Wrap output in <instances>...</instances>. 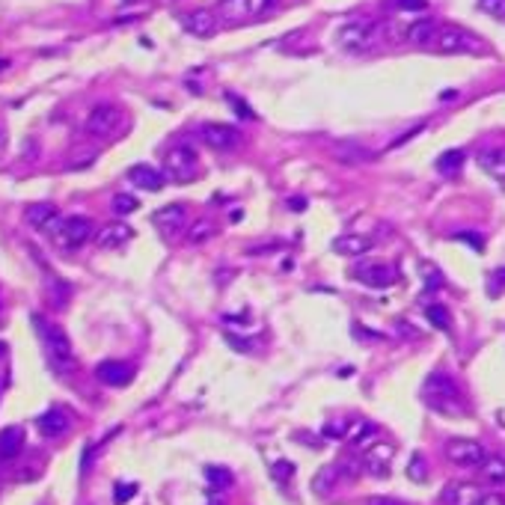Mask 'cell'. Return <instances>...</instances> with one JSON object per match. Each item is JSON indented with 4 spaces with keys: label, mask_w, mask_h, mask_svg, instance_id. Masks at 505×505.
Masks as SVG:
<instances>
[{
    "label": "cell",
    "mask_w": 505,
    "mask_h": 505,
    "mask_svg": "<svg viewBox=\"0 0 505 505\" xmlns=\"http://www.w3.org/2000/svg\"><path fill=\"white\" fill-rule=\"evenodd\" d=\"M479 505H505V496L502 494H484L479 499Z\"/></svg>",
    "instance_id": "obj_44"
},
{
    "label": "cell",
    "mask_w": 505,
    "mask_h": 505,
    "mask_svg": "<svg viewBox=\"0 0 505 505\" xmlns=\"http://www.w3.org/2000/svg\"><path fill=\"white\" fill-rule=\"evenodd\" d=\"M181 27L191 33L193 39H208L217 30V12L211 9H191L181 15Z\"/></svg>",
    "instance_id": "obj_13"
},
{
    "label": "cell",
    "mask_w": 505,
    "mask_h": 505,
    "mask_svg": "<svg viewBox=\"0 0 505 505\" xmlns=\"http://www.w3.org/2000/svg\"><path fill=\"white\" fill-rule=\"evenodd\" d=\"M351 277L360 280L368 289H390V285L398 280V271L393 265L383 262H360L357 267H351Z\"/></svg>",
    "instance_id": "obj_10"
},
{
    "label": "cell",
    "mask_w": 505,
    "mask_h": 505,
    "mask_svg": "<svg viewBox=\"0 0 505 505\" xmlns=\"http://www.w3.org/2000/svg\"><path fill=\"white\" fill-rule=\"evenodd\" d=\"M24 217H27V223H30V226H36V229H51V226H54V223L60 220V217H57V208L51 206V202H36V206H27Z\"/></svg>",
    "instance_id": "obj_21"
},
{
    "label": "cell",
    "mask_w": 505,
    "mask_h": 505,
    "mask_svg": "<svg viewBox=\"0 0 505 505\" xmlns=\"http://www.w3.org/2000/svg\"><path fill=\"white\" fill-rule=\"evenodd\" d=\"M292 476H294V464L292 461H274L271 464V479L277 482V484H289L292 482Z\"/></svg>",
    "instance_id": "obj_34"
},
{
    "label": "cell",
    "mask_w": 505,
    "mask_h": 505,
    "mask_svg": "<svg viewBox=\"0 0 505 505\" xmlns=\"http://www.w3.org/2000/svg\"><path fill=\"white\" fill-rule=\"evenodd\" d=\"M24 446V428L9 425L0 431V458H15Z\"/></svg>",
    "instance_id": "obj_25"
},
{
    "label": "cell",
    "mask_w": 505,
    "mask_h": 505,
    "mask_svg": "<svg viewBox=\"0 0 505 505\" xmlns=\"http://www.w3.org/2000/svg\"><path fill=\"white\" fill-rule=\"evenodd\" d=\"M333 158L342 164H366V161H375V152L360 146V143H336Z\"/></svg>",
    "instance_id": "obj_20"
},
{
    "label": "cell",
    "mask_w": 505,
    "mask_h": 505,
    "mask_svg": "<svg viewBox=\"0 0 505 505\" xmlns=\"http://www.w3.org/2000/svg\"><path fill=\"white\" fill-rule=\"evenodd\" d=\"M199 137H202V143H206L208 149H214V152H232L235 146L241 143L238 128L223 125V122H208V125H202Z\"/></svg>",
    "instance_id": "obj_11"
},
{
    "label": "cell",
    "mask_w": 505,
    "mask_h": 505,
    "mask_svg": "<svg viewBox=\"0 0 505 505\" xmlns=\"http://www.w3.org/2000/svg\"><path fill=\"white\" fill-rule=\"evenodd\" d=\"M6 146H9V134H6V125L0 122V158L6 155Z\"/></svg>",
    "instance_id": "obj_45"
},
{
    "label": "cell",
    "mask_w": 505,
    "mask_h": 505,
    "mask_svg": "<svg viewBox=\"0 0 505 505\" xmlns=\"http://www.w3.org/2000/svg\"><path fill=\"white\" fill-rule=\"evenodd\" d=\"M464 149H449V152H443L440 158H437V170H440L443 176H455L464 166Z\"/></svg>",
    "instance_id": "obj_29"
},
{
    "label": "cell",
    "mask_w": 505,
    "mask_h": 505,
    "mask_svg": "<svg viewBox=\"0 0 505 505\" xmlns=\"http://www.w3.org/2000/svg\"><path fill=\"white\" fill-rule=\"evenodd\" d=\"M393 4L404 12H425L428 9V0H393Z\"/></svg>",
    "instance_id": "obj_39"
},
{
    "label": "cell",
    "mask_w": 505,
    "mask_h": 505,
    "mask_svg": "<svg viewBox=\"0 0 505 505\" xmlns=\"http://www.w3.org/2000/svg\"><path fill=\"white\" fill-rule=\"evenodd\" d=\"M479 166L499 181H505V152L502 149H482L479 152Z\"/></svg>",
    "instance_id": "obj_23"
},
{
    "label": "cell",
    "mask_w": 505,
    "mask_h": 505,
    "mask_svg": "<svg viewBox=\"0 0 505 505\" xmlns=\"http://www.w3.org/2000/svg\"><path fill=\"white\" fill-rule=\"evenodd\" d=\"M206 476H208V484H211V487H229V484H232V473H229L226 467H208Z\"/></svg>",
    "instance_id": "obj_35"
},
{
    "label": "cell",
    "mask_w": 505,
    "mask_h": 505,
    "mask_svg": "<svg viewBox=\"0 0 505 505\" xmlns=\"http://www.w3.org/2000/svg\"><path fill=\"white\" fill-rule=\"evenodd\" d=\"M217 235V223L211 220V217H196L193 220V226L188 229V241L191 244H206V241H211Z\"/></svg>",
    "instance_id": "obj_28"
},
{
    "label": "cell",
    "mask_w": 505,
    "mask_h": 505,
    "mask_svg": "<svg viewBox=\"0 0 505 505\" xmlns=\"http://www.w3.org/2000/svg\"><path fill=\"white\" fill-rule=\"evenodd\" d=\"M479 476L484 484H505V458L502 455H487L479 467Z\"/></svg>",
    "instance_id": "obj_26"
},
{
    "label": "cell",
    "mask_w": 505,
    "mask_h": 505,
    "mask_svg": "<svg viewBox=\"0 0 505 505\" xmlns=\"http://www.w3.org/2000/svg\"><path fill=\"white\" fill-rule=\"evenodd\" d=\"M137 196H131V193H116L113 196V211L116 214H131V211H137Z\"/></svg>",
    "instance_id": "obj_36"
},
{
    "label": "cell",
    "mask_w": 505,
    "mask_h": 505,
    "mask_svg": "<svg viewBox=\"0 0 505 505\" xmlns=\"http://www.w3.org/2000/svg\"><path fill=\"white\" fill-rule=\"evenodd\" d=\"M36 428L45 437H60V434H65V431L72 428V416L65 413V410H60V408H51L42 416H36Z\"/></svg>",
    "instance_id": "obj_18"
},
{
    "label": "cell",
    "mask_w": 505,
    "mask_h": 505,
    "mask_svg": "<svg viewBox=\"0 0 505 505\" xmlns=\"http://www.w3.org/2000/svg\"><path fill=\"white\" fill-rule=\"evenodd\" d=\"M164 166H166V176L176 179V181H191L196 176V166H199V155L196 149L188 146V143H179L166 152L164 158Z\"/></svg>",
    "instance_id": "obj_6"
},
{
    "label": "cell",
    "mask_w": 505,
    "mask_h": 505,
    "mask_svg": "<svg viewBox=\"0 0 505 505\" xmlns=\"http://www.w3.org/2000/svg\"><path fill=\"white\" fill-rule=\"evenodd\" d=\"M152 223H155V229L164 235V238H176V235L184 229V223H188V208L179 206V202L164 206L152 214Z\"/></svg>",
    "instance_id": "obj_12"
},
{
    "label": "cell",
    "mask_w": 505,
    "mask_h": 505,
    "mask_svg": "<svg viewBox=\"0 0 505 505\" xmlns=\"http://www.w3.org/2000/svg\"><path fill=\"white\" fill-rule=\"evenodd\" d=\"M30 321L39 333V345H42V354H45L48 366L54 368L57 375H72L78 368V360H75V348H72L69 333H65L63 327H57V324H51L48 318H42L36 312L30 315Z\"/></svg>",
    "instance_id": "obj_1"
},
{
    "label": "cell",
    "mask_w": 505,
    "mask_h": 505,
    "mask_svg": "<svg viewBox=\"0 0 505 505\" xmlns=\"http://www.w3.org/2000/svg\"><path fill=\"white\" fill-rule=\"evenodd\" d=\"M122 4H134V0H122Z\"/></svg>",
    "instance_id": "obj_48"
},
{
    "label": "cell",
    "mask_w": 505,
    "mask_h": 505,
    "mask_svg": "<svg viewBox=\"0 0 505 505\" xmlns=\"http://www.w3.org/2000/svg\"><path fill=\"white\" fill-rule=\"evenodd\" d=\"M437 54H476V51H482V39L476 36V33H469L464 27H440V33H437V39L431 45Z\"/></svg>",
    "instance_id": "obj_5"
},
{
    "label": "cell",
    "mask_w": 505,
    "mask_h": 505,
    "mask_svg": "<svg viewBox=\"0 0 505 505\" xmlns=\"http://www.w3.org/2000/svg\"><path fill=\"white\" fill-rule=\"evenodd\" d=\"M452 238H455V241H464L467 247H473V250H479V253H484V238H482V235H476V232H455Z\"/></svg>",
    "instance_id": "obj_38"
},
{
    "label": "cell",
    "mask_w": 505,
    "mask_h": 505,
    "mask_svg": "<svg viewBox=\"0 0 505 505\" xmlns=\"http://www.w3.org/2000/svg\"><path fill=\"white\" fill-rule=\"evenodd\" d=\"M425 318L431 321V327H437V330H449V324H452L446 307H440V303H431V307L425 309Z\"/></svg>",
    "instance_id": "obj_33"
},
{
    "label": "cell",
    "mask_w": 505,
    "mask_h": 505,
    "mask_svg": "<svg viewBox=\"0 0 505 505\" xmlns=\"http://www.w3.org/2000/svg\"><path fill=\"white\" fill-rule=\"evenodd\" d=\"M336 473H339L342 479H348V482L360 479V473H363V458H357V455H345V458L336 461Z\"/></svg>",
    "instance_id": "obj_30"
},
{
    "label": "cell",
    "mask_w": 505,
    "mask_h": 505,
    "mask_svg": "<svg viewBox=\"0 0 505 505\" xmlns=\"http://www.w3.org/2000/svg\"><path fill=\"white\" fill-rule=\"evenodd\" d=\"M408 479L416 482V484H422L428 479V464H425V455L422 452H413L410 455V461H408Z\"/></svg>",
    "instance_id": "obj_31"
},
{
    "label": "cell",
    "mask_w": 505,
    "mask_h": 505,
    "mask_svg": "<svg viewBox=\"0 0 505 505\" xmlns=\"http://www.w3.org/2000/svg\"><path fill=\"white\" fill-rule=\"evenodd\" d=\"M336 479H339L336 467H324L321 473H318V476L312 479V491H315V494H330V491H333V484H336Z\"/></svg>",
    "instance_id": "obj_32"
},
{
    "label": "cell",
    "mask_w": 505,
    "mask_h": 505,
    "mask_svg": "<svg viewBox=\"0 0 505 505\" xmlns=\"http://www.w3.org/2000/svg\"><path fill=\"white\" fill-rule=\"evenodd\" d=\"M229 101H232V105H235V113H238V116H244V119H253V113H250V107L244 105V101H238V98H235V95H232Z\"/></svg>",
    "instance_id": "obj_43"
},
{
    "label": "cell",
    "mask_w": 505,
    "mask_h": 505,
    "mask_svg": "<svg viewBox=\"0 0 505 505\" xmlns=\"http://www.w3.org/2000/svg\"><path fill=\"white\" fill-rule=\"evenodd\" d=\"M368 250H372V241L366 235H342L333 241V253H339V256H363Z\"/></svg>",
    "instance_id": "obj_22"
},
{
    "label": "cell",
    "mask_w": 505,
    "mask_h": 505,
    "mask_svg": "<svg viewBox=\"0 0 505 505\" xmlns=\"http://www.w3.org/2000/svg\"><path fill=\"white\" fill-rule=\"evenodd\" d=\"M336 45L342 51H351V54H366L381 42V24L372 18H354L345 21L339 30H336Z\"/></svg>",
    "instance_id": "obj_3"
},
{
    "label": "cell",
    "mask_w": 505,
    "mask_h": 505,
    "mask_svg": "<svg viewBox=\"0 0 505 505\" xmlns=\"http://www.w3.org/2000/svg\"><path fill=\"white\" fill-rule=\"evenodd\" d=\"M425 401L431 404V410L443 413V416H464L467 413V404L458 395V386L446 372H434L425 381V390H422Z\"/></svg>",
    "instance_id": "obj_2"
},
{
    "label": "cell",
    "mask_w": 505,
    "mask_h": 505,
    "mask_svg": "<svg viewBox=\"0 0 505 505\" xmlns=\"http://www.w3.org/2000/svg\"><path fill=\"white\" fill-rule=\"evenodd\" d=\"M128 181L140 191H161L166 184V176L161 170H155V166H149V164H134L128 170Z\"/></svg>",
    "instance_id": "obj_16"
},
{
    "label": "cell",
    "mask_w": 505,
    "mask_h": 505,
    "mask_svg": "<svg viewBox=\"0 0 505 505\" xmlns=\"http://www.w3.org/2000/svg\"><path fill=\"white\" fill-rule=\"evenodd\" d=\"M479 9L491 18H505V0H479Z\"/></svg>",
    "instance_id": "obj_37"
},
{
    "label": "cell",
    "mask_w": 505,
    "mask_h": 505,
    "mask_svg": "<svg viewBox=\"0 0 505 505\" xmlns=\"http://www.w3.org/2000/svg\"><path fill=\"white\" fill-rule=\"evenodd\" d=\"M95 378L107 386H125L134 378V368L122 360H105V363L95 366Z\"/></svg>",
    "instance_id": "obj_15"
},
{
    "label": "cell",
    "mask_w": 505,
    "mask_h": 505,
    "mask_svg": "<svg viewBox=\"0 0 505 505\" xmlns=\"http://www.w3.org/2000/svg\"><path fill=\"white\" fill-rule=\"evenodd\" d=\"M4 69H9V60H0V72H4Z\"/></svg>",
    "instance_id": "obj_47"
},
{
    "label": "cell",
    "mask_w": 505,
    "mask_h": 505,
    "mask_svg": "<svg viewBox=\"0 0 505 505\" xmlns=\"http://www.w3.org/2000/svg\"><path fill=\"white\" fill-rule=\"evenodd\" d=\"M51 238L60 247L75 250L80 244H87L92 238V220L83 214H72V217H60V220L51 226Z\"/></svg>",
    "instance_id": "obj_4"
},
{
    "label": "cell",
    "mask_w": 505,
    "mask_h": 505,
    "mask_svg": "<svg viewBox=\"0 0 505 505\" xmlns=\"http://www.w3.org/2000/svg\"><path fill=\"white\" fill-rule=\"evenodd\" d=\"M494 280H496V282H502V285H505V267H502V271H496V274H494Z\"/></svg>",
    "instance_id": "obj_46"
},
{
    "label": "cell",
    "mask_w": 505,
    "mask_h": 505,
    "mask_svg": "<svg viewBox=\"0 0 505 505\" xmlns=\"http://www.w3.org/2000/svg\"><path fill=\"white\" fill-rule=\"evenodd\" d=\"M134 494H137V484H116V505H122L125 499H131Z\"/></svg>",
    "instance_id": "obj_40"
},
{
    "label": "cell",
    "mask_w": 505,
    "mask_h": 505,
    "mask_svg": "<svg viewBox=\"0 0 505 505\" xmlns=\"http://www.w3.org/2000/svg\"><path fill=\"white\" fill-rule=\"evenodd\" d=\"M122 125V110L116 105H95L87 116V134L90 137H113Z\"/></svg>",
    "instance_id": "obj_7"
},
{
    "label": "cell",
    "mask_w": 505,
    "mask_h": 505,
    "mask_svg": "<svg viewBox=\"0 0 505 505\" xmlns=\"http://www.w3.org/2000/svg\"><path fill=\"white\" fill-rule=\"evenodd\" d=\"M217 18H220L223 24L235 27L247 21V15H253V0H217Z\"/></svg>",
    "instance_id": "obj_17"
},
{
    "label": "cell",
    "mask_w": 505,
    "mask_h": 505,
    "mask_svg": "<svg viewBox=\"0 0 505 505\" xmlns=\"http://www.w3.org/2000/svg\"><path fill=\"white\" fill-rule=\"evenodd\" d=\"M446 458L455 464V467H482L487 452L479 440H467V437H455V440L446 443Z\"/></svg>",
    "instance_id": "obj_9"
},
{
    "label": "cell",
    "mask_w": 505,
    "mask_h": 505,
    "mask_svg": "<svg viewBox=\"0 0 505 505\" xmlns=\"http://www.w3.org/2000/svg\"><path fill=\"white\" fill-rule=\"evenodd\" d=\"M366 505H408V502H401L395 496H368Z\"/></svg>",
    "instance_id": "obj_41"
},
{
    "label": "cell",
    "mask_w": 505,
    "mask_h": 505,
    "mask_svg": "<svg viewBox=\"0 0 505 505\" xmlns=\"http://www.w3.org/2000/svg\"><path fill=\"white\" fill-rule=\"evenodd\" d=\"M393 458H395V446L390 440H375L363 452V469L375 479H386L393 469Z\"/></svg>",
    "instance_id": "obj_8"
},
{
    "label": "cell",
    "mask_w": 505,
    "mask_h": 505,
    "mask_svg": "<svg viewBox=\"0 0 505 505\" xmlns=\"http://www.w3.org/2000/svg\"><path fill=\"white\" fill-rule=\"evenodd\" d=\"M131 226L128 223H110V226H105L98 235H95V244L101 247V250H116V247H122L125 241H131Z\"/></svg>",
    "instance_id": "obj_19"
},
{
    "label": "cell",
    "mask_w": 505,
    "mask_h": 505,
    "mask_svg": "<svg viewBox=\"0 0 505 505\" xmlns=\"http://www.w3.org/2000/svg\"><path fill=\"white\" fill-rule=\"evenodd\" d=\"M345 440H348L354 449H368V446H366L368 440H378V425H372V422H354L351 431L345 434Z\"/></svg>",
    "instance_id": "obj_27"
},
{
    "label": "cell",
    "mask_w": 505,
    "mask_h": 505,
    "mask_svg": "<svg viewBox=\"0 0 505 505\" xmlns=\"http://www.w3.org/2000/svg\"><path fill=\"white\" fill-rule=\"evenodd\" d=\"M345 422H327L324 425V437H345Z\"/></svg>",
    "instance_id": "obj_42"
},
{
    "label": "cell",
    "mask_w": 505,
    "mask_h": 505,
    "mask_svg": "<svg viewBox=\"0 0 505 505\" xmlns=\"http://www.w3.org/2000/svg\"><path fill=\"white\" fill-rule=\"evenodd\" d=\"M482 496L484 494L479 491L476 482H449L440 494V502L443 505H479Z\"/></svg>",
    "instance_id": "obj_14"
},
{
    "label": "cell",
    "mask_w": 505,
    "mask_h": 505,
    "mask_svg": "<svg viewBox=\"0 0 505 505\" xmlns=\"http://www.w3.org/2000/svg\"><path fill=\"white\" fill-rule=\"evenodd\" d=\"M437 33H440L437 21L422 18V21H413V24L408 27V33H404V36H408V42H413V45H434Z\"/></svg>",
    "instance_id": "obj_24"
}]
</instances>
